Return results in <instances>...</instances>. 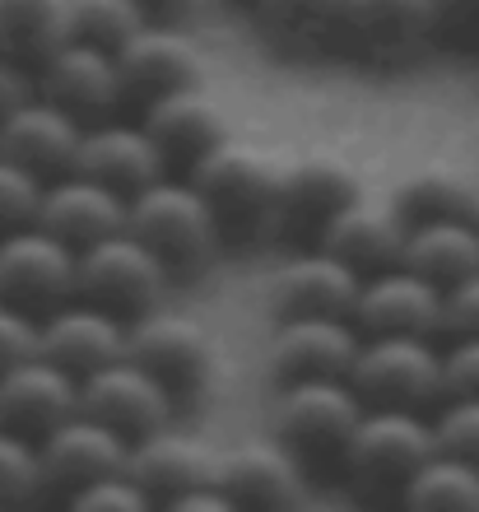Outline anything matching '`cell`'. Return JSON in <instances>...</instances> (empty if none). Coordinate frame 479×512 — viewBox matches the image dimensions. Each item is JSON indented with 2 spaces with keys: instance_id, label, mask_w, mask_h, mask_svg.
Masks as SVG:
<instances>
[{
  "instance_id": "9c48e42d",
  "label": "cell",
  "mask_w": 479,
  "mask_h": 512,
  "mask_svg": "<svg viewBox=\"0 0 479 512\" xmlns=\"http://www.w3.org/2000/svg\"><path fill=\"white\" fill-rule=\"evenodd\" d=\"M38 66H42L38 89L52 103H61L66 112H75L84 126L112 117L117 103L126 98V84H121V66L112 47L66 38V42H56Z\"/></svg>"
},
{
  "instance_id": "f35d334b",
  "label": "cell",
  "mask_w": 479,
  "mask_h": 512,
  "mask_svg": "<svg viewBox=\"0 0 479 512\" xmlns=\"http://www.w3.org/2000/svg\"><path fill=\"white\" fill-rule=\"evenodd\" d=\"M442 331L447 336H479V270L442 294Z\"/></svg>"
},
{
  "instance_id": "ee69618b",
  "label": "cell",
  "mask_w": 479,
  "mask_h": 512,
  "mask_svg": "<svg viewBox=\"0 0 479 512\" xmlns=\"http://www.w3.org/2000/svg\"><path fill=\"white\" fill-rule=\"evenodd\" d=\"M470 219H475V224H479V201H475V215H470Z\"/></svg>"
},
{
  "instance_id": "1f68e13d",
  "label": "cell",
  "mask_w": 479,
  "mask_h": 512,
  "mask_svg": "<svg viewBox=\"0 0 479 512\" xmlns=\"http://www.w3.org/2000/svg\"><path fill=\"white\" fill-rule=\"evenodd\" d=\"M149 24L140 0H70V38L98 42L117 52L126 38H135Z\"/></svg>"
},
{
  "instance_id": "d6a6232c",
  "label": "cell",
  "mask_w": 479,
  "mask_h": 512,
  "mask_svg": "<svg viewBox=\"0 0 479 512\" xmlns=\"http://www.w3.org/2000/svg\"><path fill=\"white\" fill-rule=\"evenodd\" d=\"M38 489H47L38 438L0 424V503H28Z\"/></svg>"
},
{
  "instance_id": "3957f363",
  "label": "cell",
  "mask_w": 479,
  "mask_h": 512,
  "mask_svg": "<svg viewBox=\"0 0 479 512\" xmlns=\"http://www.w3.org/2000/svg\"><path fill=\"white\" fill-rule=\"evenodd\" d=\"M433 452H438V433H433V419H424V410L368 405L340 452V466L368 494H400Z\"/></svg>"
},
{
  "instance_id": "30bf717a",
  "label": "cell",
  "mask_w": 479,
  "mask_h": 512,
  "mask_svg": "<svg viewBox=\"0 0 479 512\" xmlns=\"http://www.w3.org/2000/svg\"><path fill=\"white\" fill-rule=\"evenodd\" d=\"M438 38V0H345L340 42L373 66H400Z\"/></svg>"
},
{
  "instance_id": "4fadbf2b",
  "label": "cell",
  "mask_w": 479,
  "mask_h": 512,
  "mask_svg": "<svg viewBox=\"0 0 479 512\" xmlns=\"http://www.w3.org/2000/svg\"><path fill=\"white\" fill-rule=\"evenodd\" d=\"M359 289V270L321 243L312 252H293L289 261H280L266 284L275 317H354Z\"/></svg>"
},
{
  "instance_id": "5bb4252c",
  "label": "cell",
  "mask_w": 479,
  "mask_h": 512,
  "mask_svg": "<svg viewBox=\"0 0 479 512\" xmlns=\"http://www.w3.org/2000/svg\"><path fill=\"white\" fill-rule=\"evenodd\" d=\"M442 284L428 275L400 266H386L363 275L354 322L363 336H438L442 331Z\"/></svg>"
},
{
  "instance_id": "52a82bcc",
  "label": "cell",
  "mask_w": 479,
  "mask_h": 512,
  "mask_svg": "<svg viewBox=\"0 0 479 512\" xmlns=\"http://www.w3.org/2000/svg\"><path fill=\"white\" fill-rule=\"evenodd\" d=\"M349 382L368 405L428 410L442 401V354L433 336H363Z\"/></svg>"
},
{
  "instance_id": "9a60e30c",
  "label": "cell",
  "mask_w": 479,
  "mask_h": 512,
  "mask_svg": "<svg viewBox=\"0 0 479 512\" xmlns=\"http://www.w3.org/2000/svg\"><path fill=\"white\" fill-rule=\"evenodd\" d=\"M359 168L340 154H303V159L284 163V187H280V229L293 238H312L321 233L354 196H359Z\"/></svg>"
},
{
  "instance_id": "8d00e7d4",
  "label": "cell",
  "mask_w": 479,
  "mask_h": 512,
  "mask_svg": "<svg viewBox=\"0 0 479 512\" xmlns=\"http://www.w3.org/2000/svg\"><path fill=\"white\" fill-rule=\"evenodd\" d=\"M42 345V317L38 312L19 308L10 298H0V373L28 354H38Z\"/></svg>"
},
{
  "instance_id": "6da1fadb",
  "label": "cell",
  "mask_w": 479,
  "mask_h": 512,
  "mask_svg": "<svg viewBox=\"0 0 479 512\" xmlns=\"http://www.w3.org/2000/svg\"><path fill=\"white\" fill-rule=\"evenodd\" d=\"M191 182L210 201L219 233L233 243H252L261 233L280 229V187L284 163L261 154L252 145H214L205 159L191 168Z\"/></svg>"
},
{
  "instance_id": "60d3db41",
  "label": "cell",
  "mask_w": 479,
  "mask_h": 512,
  "mask_svg": "<svg viewBox=\"0 0 479 512\" xmlns=\"http://www.w3.org/2000/svg\"><path fill=\"white\" fill-rule=\"evenodd\" d=\"M168 508L173 512H233L238 503H233V494H228L219 480H205V485H191V489H182V494H173Z\"/></svg>"
},
{
  "instance_id": "603a6c76",
  "label": "cell",
  "mask_w": 479,
  "mask_h": 512,
  "mask_svg": "<svg viewBox=\"0 0 479 512\" xmlns=\"http://www.w3.org/2000/svg\"><path fill=\"white\" fill-rule=\"evenodd\" d=\"M145 131L163 149V163L168 168H187V173L214 145L228 140L224 108L214 103L205 84H187V89H173V94L145 103Z\"/></svg>"
},
{
  "instance_id": "277c9868",
  "label": "cell",
  "mask_w": 479,
  "mask_h": 512,
  "mask_svg": "<svg viewBox=\"0 0 479 512\" xmlns=\"http://www.w3.org/2000/svg\"><path fill=\"white\" fill-rule=\"evenodd\" d=\"M368 401L349 378H298L275 382L270 429L303 461H340L349 433L363 419Z\"/></svg>"
},
{
  "instance_id": "8fae6325",
  "label": "cell",
  "mask_w": 479,
  "mask_h": 512,
  "mask_svg": "<svg viewBox=\"0 0 479 512\" xmlns=\"http://www.w3.org/2000/svg\"><path fill=\"white\" fill-rule=\"evenodd\" d=\"M363 331L354 317H280L266 345L270 382L298 378H349Z\"/></svg>"
},
{
  "instance_id": "4316f807",
  "label": "cell",
  "mask_w": 479,
  "mask_h": 512,
  "mask_svg": "<svg viewBox=\"0 0 479 512\" xmlns=\"http://www.w3.org/2000/svg\"><path fill=\"white\" fill-rule=\"evenodd\" d=\"M400 261L419 270V275H428L433 284H442V289H452L456 280L479 270V224L470 215L414 219Z\"/></svg>"
},
{
  "instance_id": "b9f144b4",
  "label": "cell",
  "mask_w": 479,
  "mask_h": 512,
  "mask_svg": "<svg viewBox=\"0 0 479 512\" xmlns=\"http://www.w3.org/2000/svg\"><path fill=\"white\" fill-rule=\"evenodd\" d=\"M24 98H33V80L24 75L19 56L0 47V117H5V112H14Z\"/></svg>"
},
{
  "instance_id": "d4e9b609",
  "label": "cell",
  "mask_w": 479,
  "mask_h": 512,
  "mask_svg": "<svg viewBox=\"0 0 479 512\" xmlns=\"http://www.w3.org/2000/svg\"><path fill=\"white\" fill-rule=\"evenodd\" d=\"M75 168L107 182V187L126 191V196H135L140 187H149V182H159L168 173L163 149L154 145V135L145 131V122L131 126V122H112V117L84 126Z\"/></svg>"
},
{
  "instance_id": "5b68a950",
  "label": "cell",
  "mask_w": 479,
  "mask_h": 512,
  "mask_svg": "<svg viewBox=\"0 0 479 512\" xmlns=\"http://www.w3.org/2000/svg\"><path fill=\"white\" fill-rule=\"evenodd\" d=\"M173 270L149 243H140L131 229H117L80 247V298H94L117 317L135 322L140 312L159 308Z\"/></svg>"
},
{
  "instance_id": "8992f818",
  "label": "cell",
  "mask_w": 479,
  "mask_h": 512,
  "mask_svg": "<svg viewBox=\"0 0 479 512\" xmlns=\"http://www.w3.org/2000/svg\"><path fill=\"white\" fill-rule=\"evenodd\" d=\"M75 294H80V247L42 229L38 219L0 233V298L42 317Z\"/></svg>"
},
{
  "instance_id": "f546056e",
  "label": "cell",
  "mask_w": 479,
  "mask_h": 512,
  "mask_svg": "<svg viewBox=\"0 0 479 512\" xmlns=\"http://www.w3.org/2000/svg\"><path fill=\"white\" fill-rule=\"evenodd\" d=\"M70 38V0H0V47L14 56H42Z\"/></svg>"
},
{
  "instance_id": "ab89813d",
  "label": "cell",
  "mask_w": 479,
  "mask_h": 512,
  "mask_svg": "<svg viewBox=\"0 0 479 512\" xmlns=\"http://www.w3.org/2000/svg\"><path fill=\"white\" fill-rule=\"evenodd\" d=\"M438 38L479 47V0H438Z\"/></svg>"
},
{
  "instance_id": "7c38bea8",
  "label": "cell",
  "mask_w": 479,
  "mask_h": 512,
  "mask_svg": "<svg viewBox=\"0 0 479 512\" xmlns=\"http://www.w3.org/2000/svg\"><path fill=\"white\" fill-rule=\"evenodd\" d=\"M80 410L98 415L126 438H140V433L173 424V391L163 387L145 364H135L131 354H121V359L80 378Z\"/></svg>"
},
{
  "instance_id": "7bdbcfd3",
  "label": "cell",
  "mask_w": 479,
  "mask_h": 512,
  "mask_svg": "<svg viewBox=\"0 0 479 512\" xmlns=\"http://www.w3.org/2000/svg\"><path fill=\"white\" fill-rule=\"evenodd\" d=\"M145 5L149 19H163V24H173V19H182V14H191L200 5V0H140Z\"/></svg>"
},
{
  "instance_id": "83f0119b",
  "label": "cell",
  "mask_w": 479,
  "mask_h": 512,
  "mask_svg": "<svg viewBox=\"0 0 479 512\" xmlns=\"http://www.w3.org/2000/svg\"><path fill=\"white\" fill-rule=\"evenodd\" d=\"M396 205L414 219H442V215H475L479 201V173L452 159L414 163L410 173L396 182Z\"/></svg>"
},
{
  "instance_id": "44dd1931",
  "label": "cell",
  "mask_w": 479,
  "mask_h": 512,
  "mask_svg": "<svg viewBox=\"0 0 479 512\" xmlns=\"http://www.w3.org/2000/svg\"><path fill=\"white\" fill-rule=\"evenodd\" d=\"M80 140L84 122L61 103H52L47 94L24 98L14 112L0 117V154L33 168L38 177L70 173L75 159H80Z\"/></svg>"
},
{
  "instance_id": "836d02e7",
  "label": "cell",
  "mask_w": 479,
  "mask_h": 512,
  "mask_svg": "<svg viewBox=\"0 0 479 512\" xmlns=\"http://www.w3.org/2000/svg\"><path fill=\"white\" fill-rule=\"evenodd\" d=\"M42 182H47V177H38L33 168H24V163H14L0 154V233L24 229V224L38 219Z\"/></svg>"
},
{
  "instance_id": "ac0fdd59",
  "label": "cell",
  "mask_w": 479,
  "mask_h": 512,
  "mask_svg": "<svg viewBox=\"0 0 479 512\" xmlns=\"http://www.w3.org/2000/svg\"><path fill=\"white\" fill-rule=\"evenodd\" d=\"M117 66L126 98H140V103H154V98L173 94V89L205 80V52L191 42V33L163 24V19H149L135 38L121 42Z\"/></svg>"
},
{
  "instance_id": "7a4b0ae2",
  "label": "cell",
  "mask_w": 479,
  "mask_h": 512,
  "mask_svg": "<svg viewBox=\"0 0 479 512\" xmlns=\"http://www.w3.org/2000/svg\"><path fill=\"white\" fill-rule=\"evenodd\" d=\"M126 229H131L140 243L154 247V252L168 261L173 275L200 270L214 256V247L224 243L219 219H214L210 201L200 196V187L191 177H168V173L131 196Z\"/></svg>"
},
{
  "instance_id": "e0dca14e",
  "label": "cell",
  "mask_w": 479,
  "mask_h": 512,
  "mask_svg": "<svg viewBox=\"0 0 479 512\" xmlns=\"http://www.w3.org/2000/svg\"><path fill=\"white\" fill-rule=\"evenodd\" d=\"M131 340V322L117 317L112 308L94 303V298H66L52 312H42V345L38 350L47 359H56L61 368H70L75 378L94 373V368L112 364L126 354Z\"/></svg>"
},
{
  "instance_id": "ffe728a7",
  "label": "cell",
  "mask_w": 479,
  "mask_h": 512,
  "mask_svg": "<svg viewBox=\"0 0 479 512\" xmlns=\"http://www.w3.org/2000/svg\"><path fill=\"white\" fill-rule=\"evenodd\" d=\"M126 210H131L126 191L70 168V173H56L42 182L38 224L52 229L56 238H66L70 247H89L98 238H107V233L126 229Z\"/></svg>"
},
{
  "instance_id": "f1b7e54d",
  "label": "cell",
  "mask_w": 479,
  "mask_h": 512,
  "mask_svg": "<svg viewBox=\"0 0 479 512\" xmlns=\"http://www.w3.org/2000/svg\"><path fill=\"white\" fill-rule=\"evenodd\" d=\"M252 14L270 42L289 52H317L340 38L345 0H252Z\"/></svg>"
},
{
  "instance_id": "7402d4cb",
  "label": "cell",
  "mask_w": 479,
  "mask_h": 512,
  "mask_svg": "<svg viewBox=\"0 0 479 512\" xmlns=\"http://www.w3.org/2000/svg\"><path fill=\"white\" fill-rule=\"evenodd\" d=\"M405 238H410V215L396 205V196H354V201L340 210V215L326 224L321 233V247H331L340 261L359 270V275H373V270L400 266L405 256Z\"/></svg>"
},
{
  "instance_id": "e575fe53",
  "label": "cell",
  "mask_w": 479,
  "mask_h": 512,
  "mask_svg": "<svg viewBox=\"0 0 479 512\" xmlns=\"http://www.w3.org/2000/svg\"><path fill=\"white\" fill-rule=\"evenodd\" d=\"M66 499H70V508H84V512H140L154 503V494L131 471H117V475H98V480L80 485Z\"/></svg>"
},
{
  "instance_id": "484cf974",
  "label": "cell",
  "mask_w": 479,
  "mask_h": 512,
  "mask_svg": "<svg viewBox=\"0 0 479 512\" xmlns=\"http://www.w3.org/2000/svg\"><path fill=\"white\" fill-rule=\"evenodd\" d=\"M214 461H219V452H210L196 433H182V429H173V424H163V429H154V433L131 438L126 471L154 494V503H168L173 494H182V489L214 480Z\"/></svg>"
},
{
  "instance_id": "2e32d148",
  "label": "cell",
  "mask_w": 479,
  "mask_h": 512,
  "mask_svg": "<svg viewBox=\"0 0 479 512\" xmlns=\"http://www.w3.org/2000/svg\"><path fill=\"white\" fill-rule=\"evenodd\" d=\"M38 447L47 489H66V494H75L98 475L126 471V461H131V438L112 429V424H103L98 415H89V410H75L56 429H47L38 438Z\"/></svg>"
},
{
  "instance_id": "d6986e66",
  "label": "cell",
  "mask_w": 479,
  "mask_h": 512,
  "mask_svg": "<svg viewBox=\"0 0 479 512\" xmlns=\"http://www.w3.org/2000/svg\"><path fill=\"white\" fill-rule=\"evenodd\" d=\"M80 410V378L47 354H28L0 373V424L42 438Z\"/></svg>"
},
{
  "instance_id": "4dcf8cb0",
  "label": "cell",
  "mask_w": 479,
  "mask_h": 512,
  "mask_svg": "<svg viewBox=\"0 0 479 512\" xmlns=\"http://www.w3.org/2000/svg\"><path fill=\"white\" fill-rule=\"evenodd\" d=\"M400 499L419 512L442 508H479V466L456 452H433V457L414 471V480L400 489Z\"/></svg>"
},
{
  "instance_id": "ba28073f",
  "label": "cell",
  "mask_w": 479,
  "mask_h": 512,
  "mask_svg": "<svg viewBox=\"0 0 479 512\" xmlns=\"http://www.w3.org/2000/svg\"><path fill=\"white\" fill-rule=\"evenodd\" d=\"M126 354L135 364H145L163 387L173 391V401L200 396L214 378V340L187 312H168V308L140 312L131 322Z\"/></svg>"
},
{
  "instance_id": "74e56055",
  "label": "cell",
  "mask_w": 479,
  "mask_h": 512,
  "mask_svg": "<svg viewBox=\"0 0 479 512\" xmlns=\"http://www.w3.org/2000/svg\"><path fill=\"white\" fill-rule=\"evenodd\" d=\"M442 396H479V336H452L442 354Z\"/></svg>"
},
{
  "instance_id": "cb8c5ba5",
  "label": "cell",
  "mask_w": 479,
  "mask_h": 512,
  "mask_svg": "<svg viewBox=\"0 0 479 512\" xmlns=\"http://www.w3.org/2000/svg\"><path fill=\"white\" fill-rule=\"evenodd\" d=\"M214 480L233 494L238 508H289L303 494V457L280 438H252L219 452Z\"/></svg>"
},
{
  "instance_id": "d590c367",
  "label": "cell",
  "mask_w": 479,
  "mask_h": 512,
  "mask_svg": "<svg viewBox=\"0 0 479 512\" xmlns=\"http://www.w3.org/2000/svg\"><path fill=\"white\" fill-rule=\"evenodd\" d=\"M433 433H438L442 452H456L479 466V396H442Z\"/></svg>"
}]
</instances>
